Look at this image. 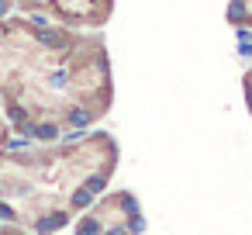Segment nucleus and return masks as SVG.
<instances>
[{
	"instance_id": "obj_1",
	"label": "nucleus",
	"mask_w": 252,
	"mask_h": 235,
	"mask_svg": "<svg viewBox=\"0 0 252 235\" xmlns=\"http://www.w3.org/2000/svg\"><path fill=\"white\" fill-rule=\"evenodd\" d=\"M94 232H97V225L94 221H83V235H94Z\"/></svg>"
}]
</instances>
